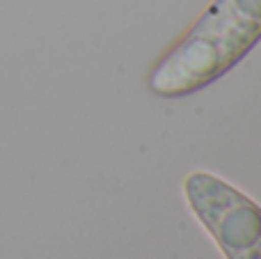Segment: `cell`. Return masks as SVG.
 <instances>
[{"label":"cell","mask_w":261,"mask_h":259,"mask_svg":"<svg viewBox=\"0 0 261 259\" xmlns=\"http://www.w3.org/2000/svg\"><path fill=\"white\" fill-rule=\"evenodd\" d=\"M261 39V0H216L197 25L156 64L149 87L184 96L206 87L239 64Z\"/></svg>","instance_id":"6da1fadb"},{"label":"cell","mask_w":261,"mask_h":259,"mask_svg":"<svg viewBox=\"0 0 261 259\" xmlns=\"http://www.w3.org/2000/svg\"><path fill=\"white\" fill-rule=\"evenodd\" d=\"M195 218L225 259H261V206L220 177L193 172L184 184Z\"/></svg>","instance_id":"7a4b0ae2"}]
</instances>
